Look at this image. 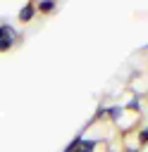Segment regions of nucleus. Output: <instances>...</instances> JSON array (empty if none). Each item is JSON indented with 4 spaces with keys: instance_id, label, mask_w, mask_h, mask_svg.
<instances>
[{
    "instance_id": "obj_1",
    "label": "nucleus",
    "mask_w": 148,
    "mask_h": 152,
    "mask_svg": "<svg viewBox=\"0 0 148 152\" xmlns=\"http://www.w3.org/2000/svg\"><path fill=\"white\" fill-rule=\"evenodd\" d=\"M36 2L33 0H29V2H24L21 7H19V12H17V21L19 24H29V21H33L36 19Z\"/></svg>"
},
{
    "instance_id": "obj_2",
    "label": "nucleus",
    "mask_w": 148,
    "mask_h": 152,
    "mask_svg": "<svg viewBox=\"0 0 148 152\" xmlns=\"http://www.w3.org/2000/svg\"><path fill=\"white\" fill-rule=\"evenodd\" d=\"M124 114H127V112H124L122 104H110V107H105V119H107L110 124H115V126L119 124V119H122Z\"/></svg>"
},
{
    "instance_id": "obj_3",
    "label": "nucleus",
    "mask_w": 148,
    "mask_h": 152,
    "mask_svg": "<svg viewBox=\"0 0 148 152\" xmlns=\"http://www.w3.org/2000/svg\"><path fill=\"white\" fill-rule=\"evenodd\" d=\"M122 107H124L127 114H141V112H143V102H141L138 95H129V100H127Z\"/></svg>"
},
{
    "instance_id": "obj_4",
    "label": "nucleus",
    "mask_w": 148,
    "mask_h": 152,
    "mask_svg": "<svg viewBox=\"0 0 148 152\" xmlns=\"http://www.w3.org/2000/svg\"><path fill=\"white\" fill-rule=\"evenodd\" d=\"M36 12L38 14H53V12H57V2H53V0H38L36 2Z\"/></svg>"
},
{
    "instance_id": "obj_5",
    "label": "nucleus",
    "mask_w": 148,
    "mask_h": 152,
    "mask_svg": "<svg viewBox=\"0 0 148 152\" xmlns=\"http://www.w3.org/2000/svg\"><path fill=\"white\" fill-rule=\"evenodd\" d=\"M95 147H98V140H95V138H86V135H84V140H81L79 150H81V152H95Z\"/></svg>"
},
{
    "instance_id": "obj_6",
    "label": "nucleus",
    "mask_w": 148,
    "mask_h": 152,
    "mask_svg": "<svg viewBox=\"0 0 148 152\" xmlns=\"http://www.w3.org/2000/svg\"><path fill=\"white\" fill-rule=\"evenodd\" d=\"M136 145L143 150V147H148V126H143V128H138L136 131Z\"/></svg>"
},
{
    "instance_id": "obj_7",
    "label": "nucleus",
    "mask_w": 148,
    "mask_h": 152,
    "mask_svg": "<svg viewBox=\"0 0 148 152\" xmlns=\"http://www.w3.org/2000/svg\"><path fill=\"white\" fill-rule=\"evenodd\" d=\"M14 45H17L14 38H2V40H0V55H2V52H10Z\"/></svg>"
},
{
    "instance_id": "obj_8",
    "label": "nucleus",
    "mask_w": 148,
    "mask_h": 152,
    "mask_svg": "<svg viewBox=\"0 0 148 152\" xmlns=\"http://www.w3.org/2000/svg\"><path fill=\"white\" fill-rule=\"evenodd\" d=\"M122 152H141V147H138V145H124Z\"/></svg>"
},
{
    "instance_id": "obj_9",
    "label": "nucleus",
    "mask_w": 148,
    "mask_h": 152,
    "mask_svg": "<svg viewBox=\"0 0 148 152\" xmlns=\"http://www.w3.org/2000/svg\"><path fill=\"white\" fill-rule=\"evenodd\" d=\"M146 52H148V45H146Z\"/></svg>"
}]
</instances>
